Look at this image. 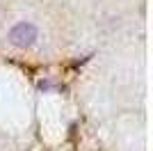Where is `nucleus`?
I'll use <instances>...</instances> for the list:
<instances>
[{
	"label": "nucleus",
	"instance_id": "f257e3e1",
	"mask_svg": "<svg viewBox=\"0 0 153 151\" xmlns=\"http://www.w3.org/2000/svg\"><path fill=\"white\" fill-rule=\"evenodd\" d=\"M39 32H37V25L27 23V21H23V23H16L12 28V32H9V41H12L16 48H30L34 41H37Z\"/></svg>",
	"mask_w": 153,
	"mask_h": 151
}]
</instances>
